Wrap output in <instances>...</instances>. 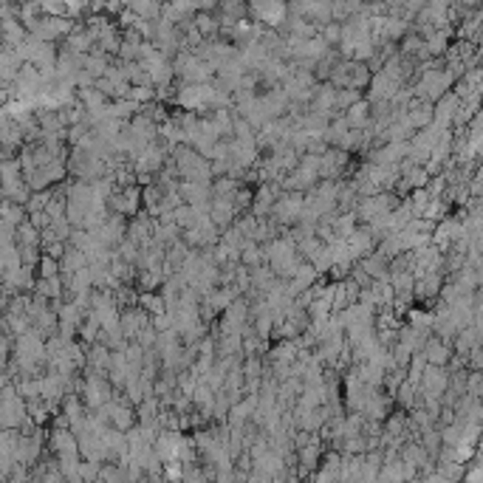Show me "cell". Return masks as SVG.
<instances>
[{
	"label": "cell",
	"mask_w": 483,
	"mask_h": 483,
	"mask_svg": "<svg viewBox=\"0 0 483 483\" xmlns=\"http://www.w3.org/2000/svg\"><path fill=\"white\" fill-rule=\"evenodd\" d=\"M139 204H142V189H139L136 184H130V187H116V192L108 198L110 212L125 215V218H136V215L142 212Z\"/></svg>",
	"instance_id": "4"
},
{
	"label": "cell",
	"mask_w": 483,
	"mask_h": 483,
	"mask_svg": "<svg viewBox=\"0 0 483 483\" xmlns=\"http://www.w3.org/2000/svg\"><path fill=\"white\" fill-rule=\"evenodd\" d=\"M424 359H427L432 368H441V365L450 359V348H447L444 342H438V339H430V342L424 345Z\"/></svg>",
	"instance_id": "9"
},
{
	"label": "cell",
	"mask_w": 483,
	"mask_h": 483,
	"mask_svg": "<svg viewBox=\"0 0 483 483\" xmlns=\"http://www.w3.org/2000/svg\"><path fill=\"white\" fill-rule=\"evenodd\" d=\"M82 269H88V257L82 254L80 249H74L71 243H68V251H66V257H63V271H82Z\"/></svg>",
	"instance_id": "11"
},
{
	"label": "cell",
	"mask_w": 483,
	"mask_h": 483,
	"mask_svg": "<svg viewBox=\"0 0 483 483\" xmlns=\"http://www.w3.org/2000/svg\"><path fill=\"white\" fill-rule=\"evenodd\" d=\"M370 80H373V71H370L368 63L342 60L328 82H331L336 90H362V88H370Z\"/></svg>",
	"instance_id": "1"
},
{
	"label": "cell",
	"mask_w": 483,
	"mask_h": 483,
	"mask_svg": "<svg viewBox=\"0 0 483 483\" xmlns=\"http://www.w3.org/2000/svg\"><path fill=\"white\" fill-rule=\"evenodd\" d=\"M359 266H362V271H368L370 280H388L390 283V260L382 251L368 254L365 260H359Z\"/></svg>",
	"instance_id": "8"
},
{
	"label": "cell",
	"mask_w": 483,
	"mask_h": 483,
	"mask_svg": "<svg viewBox=\"0 0 483 483\" xmlns=\"http://www.w3.org/2000/svg\"><path fill=\"white\" fill-rule=\"evenodd\" d=\"M320 444H311V447H303V450H297V464H300V469H306V472H317V467H320Z\"/></svg>",
	"instance_id": "10"
},
{
	"label": "cell",
	"mask_w": 483,
	"mask_h": 483,
	"mask_svg": "<svg viewBox=\"0 0 483 483\" xmlns=\"http://www.w3.org/2000/svg\"><path fill=\"white\" fill-rule=\"evenodd\" d=\"M359 102H362V90H336V113L345 116Z\"/></svg>",
	"instance_id": "12"
},
{
	"label": "cell",
	"mask_w": 483,
	"mask_h": 483,
	"mask_svg": "<svg viewBox=\"0 0 483 483\" xmlns=\"http://www.w3.org/2000/svg\"><path fill=\"white\" fill-rule=\"evenodd\" d=\"M40 271H37V277H43V280H54V277H60V271H63V263L60 260H54V257H48V254H43V260H40V266H37Z\"/></svg>",
	"instance_id": "13"
},
{
	"label": "cell",
	"mask_w": 483,
	"mask_h": 483,
	"mask_svg": "<svg viewBox=\"0 0 483 483\" xmlns=\"http://www.w3.org/2000/svg\"><path fill=\"white\" fill-rule=\"evenodd\" d=\"M150 325H153V317H150L142 306L122 308V333H125V339H128V342H136V339H139V333H142L145 328H150Z\"/></svg>",
	"instance_id": "5"
},
{
	"label": "cell",
	"mask_w": 483,
	"mask_h": 483,
	"mask_svg": "<svg viewBox=\"0 0 483 483\" xmlns=\"http://www.w3.org/2000/svg\"><path fill=\"white\" fill-rule=\"evenodd\" d=\"M303 209H306V192H283L274 204V212L271 218L283 227V229H291L300 218H303Z\"/></svg>",
	"instance_id": "3"
},
{
	"label": "cell",
	"mask_w": 483,
	"mask_h": 483,
	"mask_svg": "<svg viewBox=\"0 0 483 483\" xmlns=\"http://www.w3.org/2000/svg\"><path fill=\"white\" fill-rule=\"evenodd\" d=\"M348 159L350 153H345L342 147H328V153L322 156V167H320V175L322 181H339L345 167H348Z\"/></svg>",
	"instance_id": "6"
},
{
	"label": "cell",
	"mask_w": 483,
	"mask_h": 483,
	"mask_svg": "<svg viewBox=\"0 0 483 483\" xmlns=\"http://www.w3.org/2000/svg\"><path fill=\"white\" fill-rule=\"evenodd\" d=\"M178 192H181L184 204L209 212V207H212V187H207V184H192V181H181Z\"/></svg>",
	"instance_id": "7"
},
{
	"label": "cell",
	"mask_w": 483,
	"mask_h": 483,
	"mask_svg": "<svg viewBox=\"0 0 483 483\" xmlns=\"http://www.w3.org/2000/svg\"><path fill=\"white\" fill-rule=\"evenodd\" d=\"M28 418L40 427L46 418H48V404H43V399H37V402H28Z\"/></svg>",
	"instance_id": "15"
},
{
	"label": "cell",
	"mask_w": 483,
	"mask_h": 483,
	"mask_svg": "<svg viewBox=\"0 0 483 483\" xmlns=\"http://www.w3.org/2000/svg\"><path fill=\"white\" fill-rule=\"evenodd\" d=\"M0 421L6 430H20L28 421V402L17 393L14 385L3 388V410H0Z\"/></svg>",
	"instance_id": "2"
},
{
	"label": "cell",
	"mask_w": 483,
	"mask_h": 483,
	"mask_svg": "<svg viewBox=\"0 0 483 483\" xmlns=\"http://www.w3.org/2000/svg\"><path fill=\"white\" fill-rule=\"evenodd\" d=\"M342 34H345V28H342V23H328V26H322L320 37L328 43V48H336V46H342Z\"/></svg>",
	"instance_id": "14"
}]
</instances>
